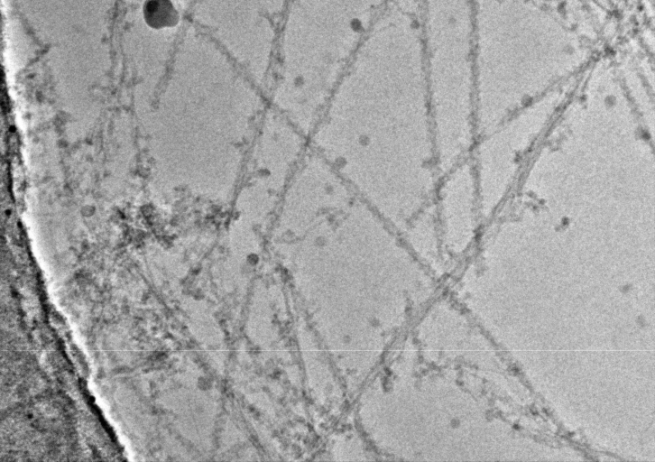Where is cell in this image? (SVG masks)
I'll use <instances>...</instances> for the list:
<instances>
[{"label": "cell", "instance_id": "7a4b0ae2", "mask_svg": "<svg viewBox=\"0 0 655 462\" xmlns=\"http://www.w3.org/2000/svg\"><path fill=\"white\" fill-rule=\"evenodd\" d=\"M420 25L433 128L465 123L471 62L469 0H419Z\"/></svg>", "mask_w": 655, "mask_h": 462}, {"label": "cell", "instance_id": "3957f363", "mask_svg": "<svg viewBox=\"0 0 655 462\" xmlns=\"http://www.w3.org/2000/svg\"><path fill=\"white\" fill-rule=\"evenodd\" d=\"M463 176L441 175L436 189L434 206L443 248H455L466 237L467 181Z\"/></svg>", "mask_w": 655, "mask_h": 462}, {"label": "cell", "instance_id": "277c9868", "mask_svg": "<svg viewBox=\"0 0 655 462\" xmlns=\"http://www.w3.org/2000/svg\"><path fill=\"white\" fill-rule=\"evenodd\" d=\"M401 236L410 251L418 258L436 262L442 243L434 200L418 213L401 230Z\"/></svg>", "mask_w": 655, "mask_h": 462}, {"label": "cell", "instance_id": "5b68a950", "mask_svg": "<svg viewBox=\"0 0 655 462\" xmlns=\"http://www.w3.org/2000/svg\"><path fill=\"white\" fill-rule=\"evenodd\" d=\"M144 18L152 27L159 28L171 22L174 13L168 0H148L144 5Z\"/></svg>", "mask_w": 655, "mask_h": 462}, {"label": "cell", "instance_id": "6da1fadb", "mask_svg": "<svg viewBox=\"0 0 655 462\" xmlns=\"http://www.w3.org/2000/svg\"><path fill=\"white\" fill-rule=\"evenodd\" d=\"M314 143L355 197L398 231L440 178L419 0H390L348 62Z\"/></svg>", "mask_w": 655, "mask_h": 462}]
</instances>
